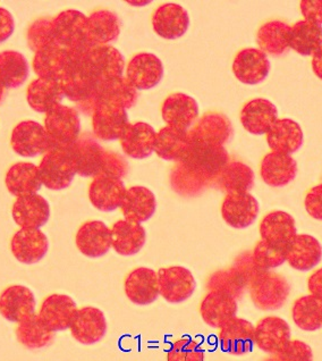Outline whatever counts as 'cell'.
<instances>
[{
    "mask_svg": "<svg viewBox=\"0 0 322 361\" xmlns=\"http://www.w3.org/2000/svg\"><path fill=\"white\" fill-rule=\"evenodd\" d=\"M260 235L261 240L269 245L287 251L290 243L297 235L295 219L293 216L282 210L271 212L264 216L261 221Z\"/></svg>",
    "mask_w": 322,
    "mask_h": 361,
    "instance_id": "obj_27",
    "label": "cell"
},
{
    "mask_svg": "<svg viewBox=\"0 0 322 361\" xmlns=\"http://www.w3.org/2000/svg\"><path fill=\"white\" fill-rule=\"evenodd\" d=\"M219 331V343L225 353L242 355L251 353L254 347V326L243 318L234 317Z\"/></svg>",
    "mask_w": 322,
    "mask_h": 361,
    "instance_id": "obj_24",
    "label": "cell"
},
{
    "mask_svg": "<svg viewBox=\"0 0 322 361\" xmlns=\"http://www.w3.org/2000/svg\"><path fill=\"white\" fill-rule=\"evenodd\" d=\"M288 46L299 55L314 56L322 47V27L299 20L290 27Z\"/></svg>",
    "mask_w": 322,
    "mask_h": 361,
    "instance_id": "obj_43",
    "label": "cell"
},
{
    "mask_svg": "<svg viewBox=\"0 0 322 361\" xmlns=\"http://www.w3.org/2000/svg\"><path fill=\"white\" fill-rule=\"evenodd\" d=\"M303 131L301 126L288 118L277 120L267 133V142L273 152L292 154L302 147Z\"/></svg>",
    "mask_w": 322,
    "mask_h": 361,
    "instance_id": "obj_39",
    "label": "cell"
},
{
    "mask_svg": "<svg viewBox=\"0 0 322 361\" xmlns=\"http://www.w3.org/2000/svg\"><path fill=\"white\" fill-rule=\"evenodd\" d=\"M68 53L72 57L83 59L99 83L124 76L125 59L113 46H97L90 41L80 49Z\"/></svg>",
    "mask_w": 322,
    "mask_h": 361,
    "instance_id": "obj_2",
    "label": "cell"
},
{
    "mask_svg": "<svg viewBox=\"0 0 322 361\" xmlns=\"http://www.w3.org/2000/svg\"><path fill=\"white\" fill-rule=\"evenodd\" d=\"M237 301L230 293L210 291L201 301L200 314L204 323L212 329H221L236 317Z\"/></svg>",
    "mask_w": 322,
    "mask_h": 361,
    "instance_id": "obj_29",
    "label": "cell"
},
{
    "mask_svg": "<svg viewBox=\"0 0 322 361\" xmlns=\"http://www.w3.org/2000/svg\"><path fill=\"white\" fill-rule=\"evenodd\" d=\"M11 250L18 262L33 265L48 254L49 241L41 230L20 228L11 240Z\"/></svg>",
    "mask_w": 322,
    "mask_h": 361,
    "instance_id": "obj_14",
    "label": "cell"
},
{
    "mask_svg": "<svg viewBox=\"0 0 322 361\" xmlns=\"http://www.w3.org/2000/svg\"><path fill=\"white\" fill-rule=\"evenodd\" d=\"M264 361H278V359H277L276 355H273V357H271V358L266 359V360H264Z\"/></svg>",
    "mask_w": 322,
    "mask_h": 361,
    "instance_id": "obj_61",
    "label": "cell"
},
{
    "mask_svg": "<svg viewBox=\"0 0 322 361\" xmlns=\"http://www.w3.org/2000/svg\"><path fill=\"white\" fill-rule=\"evenodd\" d=\"M312 70L316 78L322 80V47L312 56Z\"/></svg>",
    "mask_w": 322,
    "mask_h": 361,
    "instance_id": "obj_59",
    "label": "cell"
},
{
    "mask_svg": "<svg viewBox=\"0 0 322 361\" xmlns=\"http://www.w3.org/2000/svg\"><path fill=\"white\" fill-rule=\"evenodd\" d=\"M126 78L137 91L150 90L163 80V63L154 54H137L128 63Z\"/></svg>",
    "mask_w": 322,
    "mask_h": 361,
    "instance_id": "obj_19",
    "label": "cell"
},
{
    "mask_svg": "<svg viewBox=\"0 0 322 361\" xmlns=\"http://www.w3.org/2000/svg\"><path fill=\"white\" fill-rule=\"evenodd\" d=\"M167 361H204V350L191 338H180L169 349Z\"/></svg>",
    "mask_w": 322,
    "mask_h": 361,
    "instance_id": "obj_52",
    "label": "cell"
},
{
    "mask_svg": "<svg viewBox=\"0 0 322 361\" xmlns=\"http://www.w3.org/2000/svg\"><path fill=\"white\" fill-rule=\"evenodd\" d=\"M27 44L30 49L38 53L39 50L57 44L53 32V20L39 18L35 20L27 33Z\"/></svg>",
    "mask_w": 322,
    "mask_h": 361,
    "instance_id": "obj_51",
    "label": "cell"
},
{
    "mask_svg": "<svg viewBox=\"0 0 322 361\" xmlns=\"http://www.w3.org/2000/svg\"><path fill=\"white\" fill-rule=\"evenodd\" d=\"M7 89L0 85V105H3V102L6 99Z\"/></svg>",
    "mask_w": 322,
    "mask_h": 361,
    "instance_id": "obj_60",
    "label": "cell"
},
{
    "mask_svg": "<svg viewBox=\"0 0 322 361\" xmlns=\"http://www.w3.org/2000/svg\"><path fill=\"white\" fill-rule=\"evenodd\" d=\"M38 167L42 184L53 191L67 189L78 174L72 148L53 147L44 154Z\"/></svg>",
    "mask_w": 322,
    "mask_h": 361,
    "instance_id": "obj_4",
    "label": "cell"
},
{
    "mask_svg": "<svg viewBox=\"0 0 322 361\" xmlns=\"http://www.w3.org/2000/svg\"><path fill=\"white\" fill-rule=\"evenodd\" d=\"M44 128L53 147L72 148L81 137V120L75 108L59 105L47 113Z\"/></svg>",
    "mask_w": 322,
    "mask_h": 361,
    "instance_id": "obj_5",
    "label": "cell"
},
{
    "mask_svg": "<svg viewBox=\"0 0 322 361\" xmlns=\"http://www.w3.org/2000/svg\"><path fill=\"white\" fill-rule=\"evenodd\" d=\"M299 7L305 20L321 27L322 0H303L299 3Z\"/></svg>",
    "mask_w": 322,
    "mask_h": 361,
    "instance_id": "obj_56",
    "label": "cell"
},
{
    "mask_svg": "<svg viewBox=\"0 0 322 361\" xmlns=\"http://www.w3.org/2000/svg\"><path fill=\"white\" fill-rule=\"evenodd\" d=\"M35 295L29 288L24 286H7L0 293V314L11 323H22L35 314Z\"/></svg>",
    "mask_w": 322,
    "mask_h": 361,
    "instance_id": "obj_12",
    "label": "cell"
},
{
    "mask_svg": "<svg viewBox=\"0 0 322 361\" xmlns=\"http://www.w3.org/2000/svg\"><path fill=\"white\" fill-rule=\"evenodd\" d=\"M156 137L157 132L154 131L151 126L139 122L128 124L125 131L123 132L122 137H119V142L123 152H125L128 157L145 159L154 152Z\"/></svg>",
    "mask_w": 322,
    "mask_h": 361,
    "instance_id": "obj_31",
    "label": "cell"
},
{
    "mask_svg": "<svg viewBox=\"0 0 322 361\" xmlns=\"http://www.w3.org/2000/svg\"><path fill=\"white\" fill-rule=\"evenodd\" d=\"M290 327L287 322L277 316H268L259 321L254 327V343L269 355L282 353L290 342Z\"/></svg>",
    "mask_w": 322,
    "mask_h": 361,
    "instance_id": "obj_13",
    "label": "cell"
},
{
    "mask_svg": "<svg viewBox=\"0 0 322 361\" xmlns=\"http://www.w3.org/2000/svg\"><path fill=\"white\" fill-rule=\"evenodd\" d=\"M53 32L56 42L67 51L83 47L89 40L87 16L74 9L61 12L53 20Z\"/></svg>",
    "mask_w": 322,
    "mask_h": 361,
    "instance_id": "obj_7",
    "label": "cell"
},
{
    "mask_svg": "<svg viewBox=\"0 0 322 361\" xmlns=\"http://www.w3.org/2000/svg\"><path fill=\"white\" fill-rule=\"evenodd\" d=\"M126 297L137 306H148L160 295L158 273L151 268L139 267L132 271L124 283Z\"/></svg>",
    "mask_w": 322,
    "mask_h": 361,
    "instance_id": "obj_21",
    "label": "cell"
},
{
    "mask_svg": "<svg viewBox=\"0 0 322 361\" xmlns=\"http://www.w3.org/2000/svg\"><path fill=\"white\" fill-rule=\"evenodd\" d=\"M260 174L264 183L269 187H286L295 180L297 163L290 154L270 152L262 159Z\"/></svg>",
    "mask_w": 322,
    "mask_h": 361,
    "instance_id": "obj_36",
    "label": "cell"
},
{
    "mask_svg": "<svg viewBox=\"0 0 322 361\" xmlns=\"http://www.w3.org/2000/svg\"><path fill=\"white\" fill-rule=\"evenodd\" d=\"M290 25L282 20H270L264 23L258 33L256 42L266 55L282 56L290 50L288 35Z\"/></svg>",
    "mask_w": 322,
    "mask_h": 361,
    "instance_id": "obj_42",
    "label": "cell"
},
{
    "mask_svg": "<svg viewBox=\"0 0 322 361\" xmlns=\"http://www.w3.org/2000/svg\"><path fill=\"white\" fill-rule=\"evenodd\" d=\"M126 190L122 180L98 175L93 178L89 187V199L93 207L104 213H111L120 208Z\"/></svg>",
    "mask_w": 322,
    "mask_h": 361,
    "instance_id": "obj_22",
    "label": "cell"
},
{
    "mask_svg": "<svg viewBox=\"0 0 322 361\" xmlns=\"http://www.w3.org/2000/svg\"><path fill=\"white\" fill-rule=\"evenodd\" d=\"M254 172L247 164L230 161L217 178L218 187L227 195L249 192L254 187Z\"/></svg>",
    "mask_w": 322,
    "mask_h": 361,
    "instance_id": "obj_46",
    "label": "cell"
},
{
    "mask_svg": "<svg viewBox=\"0 0 322 361\" xmlns=\"http://www.w3.org/2000/svg\"><path fill=\"white\" fill-rule=\"evenodd\" d=\"M64 98L61 83L54 80H35L27 90V104L37 113H49L61 105Z\"/></svg>",
    "mask_w": 322,
    "mask_h": 361,
    "instance_id": "obj_40",
    "label": "cell"
},
{
    "mask_svg": "<svg viewBox=\"0 0 322 361\" xmlns=\"http://www.w3.org/2000/svg\"><path fill=\"white\" fill-rule=\"evenodd\" d=\"M308 288L310 295L322 302V268L316 269L309 276Z\"/></svg>",
    "mask_w": 322,
    "mask_h": 361,
    "instance_id": "obj_58",
    "label": "cell"
},
{
    "mask_svg": "<svg viewBox=\"0 0 322 361\" xmlns=\"http://www.w3.org/2000/svg\"><path fill=\"white\" fill-rule=\"evenodd\" d=\"M11 146L20 157L33 158L47 154L53 148V143L44 126L33 121H24L13 130Z\"/></svg>",
    "mask_w": 322,
    "mask_h": 361,
    "instance_id": "obj_9",
    "label": "cell"
},
{
    "mask_svg": "<svg viewBox=\"0 0 322 361\" xmlns=\"http://www.w3.org/2000/svg\"><path fill=\"white\" fill-rule=\"evenodd\" d=\"M7 190L16 198L35 195L42 188L39 167L32 163H16L9 167L5 178Z\"/></svg>",
    "mask_w": 322,
    "mask_h": 361,
    "instance_id": "obj_38",
    "label": "cell"
},
{
    "mask_svg": "<svg viewBox=\"0 0 322 361\" xmlns=\"http://www.w3.org/2000/svg\"><path fill=\"white\" fill-rule=\"evenodd\" d=\"M252 260L259 271H269L286 262V250L273 247L261 240L253 249Z\"/></svg>",
    "mask_w": 322,
    "mask_h": 361,
    "instance_id": "obj_50",
    "label": "cell"
},
{
    "mask_svg": "<svg viewBox=\"0 0 322 361\" xmlns=\"http://www.w3.org/2000/svg\"><path fill=\"white\" fill-rule=\"evenodd\" d=\"M157 209V200L151 190L145 187H132L126 190L120 210L128 221L144 223L151 219Z\"/></svg>",
    "mask_w": 322,
    "mask_h": 361,
    "instance_id": "obj_37",
    "label": "cell"
},
{
    "mask_svg": "<svg viewBox=\"0 0 322 361\" xmlns=\"http://www.w3.org/2000/svg\"><path fill=\"white\" fill-rule=\"evenodd\" d=\"M305 209L309 215L316 221H322V183L306 193L305 197Z\"/></svg>",
    "mask_w": 322,
    "mask_h": 361,
    "instance_id": "obj_55",
    "label": "cell"
},
{
    "mask_svg": "<svg viewBox=\"0 0 322 361\" xmlns=\"http://www.w3.org/2000/svg\"><path fill=\"white\" fill-rule=\"evenodd\" d=\"M107 329L105 314L96 307L79 309L70 327L74 340L85 345H92L101 341Z\"/></svg>",
    "mask_w": 322,
    "mask_h": 361,
    "instance_id": "obj_15",
    "label": "cell"
},
{
    "mask_svg": "<svg viewBox=\"0 0 322 361\" xmlns=\"http://www.w3.org/2000/svg\"><path fill=\"white\" fill-rule=\"evenodd\" d=\"M120 20L115 13L99 9L87 18L89 40L97 46H109L120 35Z\"/></svg>",
    "mask_w": 322,
    "mask_h": 361,
    "instance_id": "obj_41",
    "label": "cell"
},
{
    "mask_svg": "<svg viewBox=\"0 0 322 361\" xmlns=\"http://www.w3.org/2000/svg\"><path fill=\"white\" fill-rule=\"evenodd\" d=\"M254 306L264 312H273L284 307L290 293V286L283 275L260 271L249 284Z\"/></svg>",
    "mask_w": 322,
    "mask_h": 361,
    "instance_id": "obj_3",
    "label": "cell"
},
{
    "mask_svg": "<svg viewBox=\"0 0 322 361\" xmlns=\"http://www.w3.org/2000/svg\"><path fill=\"white\" fill-rule=\"evenodd\" d=\"M152 27L161 38L167 40L182 38L189 30V13L178 4H165L154 12Z\"/></svg>",
    "mask_w": 322,
    "mask_h": 361,
    "instance_id": "obj_28",
    "label": "cell"
},
{
    "mask_svg": "<svg viewBox=\"0 0 322 361\" xmlns=\"http://www.w3.org/2000/svg\"><path fill=\"white\" fill-rule=\"evenodd\" d=\"M59 83L64 91L65 98L76 104L91 99L96 94L99 85L87 63L72 56L70 66Z\"/></svg>",
    "mask_w": 322,
    "mask_h": 361,
    "instance_id": "obj_8",
    "label": "cell"
},
{
    "mask_svg": "<svg viewBox=\"0 0 322 361\" xmlns=\"http://www.w3.org/2000/svg\"><path fill=\"white\" fill-rule=\"evenodd\" d=\"M178 163L190 176L204 187L209 180H217L230 163V156L225 147L190 141L189 148Z\"/></svg>",
    "mask_w": 322,
    "mask_h": 361,
    "instance_id": "obj_1",
    "label": "cell"
},
{
    "mask_svg": "<svg viewBox=\"0 0 322 361\" xmlns=\"http://www.w3.org/2000/svg\"><path fill=\"white\" fill-rule=\"evenodd\" d=\"M139 91L132 85L126 76L99 83L96 94L87 102L78 104V108L85 115H92L99 104H109L130 109L137 104Z\"/></svg>",
    "mask_w": 322,
    "mask_h": 361,
    "instance_id": "obj_6",
    "label": "cell"
},
{
    "mask_svg": "<svg viewBox=\"0 0 322 361\" xmlns=\"http://www.w3.org/2000/svg\"><path fill=\"white\" fill-rule=\"evenodd\" d=\"M30 67L23 54L15 50L0 53V85L6 89L22 87L29 78Z\"/></svg>",
    "mask_w": 322,
    "mask_h": 361,
    "instance_id": "obj_44",
    "label": "cell"
},
{
    "mask_svg": "<svg viewBox=\"0 0 322 361\" xmlns=\"http://www.w3.org/2000/svg\"><path fill=\"white\" fill-rule=\"evenodd\" d=\"M16 338L23 347L30 350L42 349L53 343L55 332L50 331L42 323L39 314L18 324L16 327Z\"/></svg>",
    "mask_w": 322,
    "mask_h": 361,
    "instance_id": "obj_47",
    "label": "cell"
},
{
    "mask_svg": "<svg viewBox=\"0 0 322 361\" xmlns=\"http://www.w3.org/2000/svg\"><path fill=\"white\" fill-rule=\"evenodd\" d=\"M277 120L278 111L276 106L264 98L251 100L241 111L242 126L254 135L267 134Z\"/></svg>",
    "mask_w": 322,
    "mask_h": 361,
    "instance_id": "obj_32",
    "label": "cell"
},
{
    "mask_svg": "<svg viewBox=\"0 0 322 361\" xmlns=\"http://www.w3.org/2000/svg\"><path fill=\"white\" fill-rule=\"evenodd\" d=\"M233 72L236 79L244 85H259L269 75L270 61L261 50L247 48L236 55L233 63Z\"/></svg>",
    "mask_w": 322,
    "mask_h": 361,
    "instance_id": "obj_25",
    "label": "cell"
},
{
    "mask_svg": "<svg viewBox=\"0 0 322 361\" xmlns=\"http://www.w3.org/2000/svg\"><path fill=\"white\" fill-rule=\"evenodd\" d=\"M75 243L80 252L87 258L104 257L111 249V228L101 221H85L76 233Z\"/></svg>",
    "mask_w": 322,
    "mask_h": 361,
    "instance_id": "obj_20",
    "label": "cell"
},
{
    "mask_svg": "<svg viewBox=\"0 0 322 361\" xmlns=\"http://www.w3.org/2000/svg\"><path fill=\"white\" fill-rule=\"evenodd\" d=\"M250 282L236 269L230 268L227 271H219L210 277L209 288L211 291H223L230 293L233 297H241L244 290L249 286Z\"/></svg>",
    "mask_w": 322,
    "mask_h": 361,
    "instance_id": "obj_49",
    "label": "cell"
},
{
    "mask_svg": "<svg viewBox=\"0 0 322 361\" xmlns=\"http://www.w3.org/2000/svg\"><path fill=\"white\" fill-rule=\"evenodd\" d=\"M70 64V55L65 48L53 44L35 53L33 71L39 79L61 81Z\"/></svg>",
    "mask_w": 322,
    "mask_h": 361,
    "instance_id": "obj_34",
    "label": "cell"
},
{
    "mask_svg": "<svg viewBox=\"0 0 322 361\" xmlns=\"http://www.w3.org/2000/svg\"><path fill=\"white\" fill-rule=\"evenodd\" d=\"M321 259V245L309 234H297L286 251V262L296 271H311L319 265Z\"/></svg>",
    "mask_w": 322,
    "mask_h": 361,
    "instance_id": "obj_35",
    "label": "cell"
},
{
    "mask_svg": "<svg viewBox=\"0 0 322 361\" xmlns=\"http://www.w3.org/2000/svg\"><path fill=\"white\" fill-rule=\"evenodd\" d=\"M276 357L278 361H314L310 345L299 340H290L287 347Z\"/></svg>",
    "mask_w": 322,
    "mask_h": 361,
    "instance_id": "obj_54",
    "label": "cell"
},
{
    "mask_svg": "<svg viewBox=\"0 0 322 361\" xmlns=\"http://www.w3.org/2000/svg\"><path fill=\"white\" fill-rule=\"evenodd\" d=\"M128 124V111L118 106L99 104L93 111V134L99 140H119Z\"/></svg>",
    "mask_w": 322,
    "mask_h": 361,
    "instance_id": "obj_16",
    "label": "cell"
},
{
    "mask_svg": "<svg viewBox=\"0 0 322 361\" xmlns=\"http://www.w3.org/2000/svg\"><path fill=\"white\" fill-rule=\"evenodd\" d=\"M15 31V22L12 13L0 7V44L8 40Z\"/></svg>",
    "mask_w": 322,
    "mask_h": 361,
    "instance_id": "obj_57",
    "label": "cell"
},
{
    "mask_svg": "<svg viewBox=\"0 0 322 361\" xmlns=\"http://www.w3.org/2000/svg\"><path fill=\"white\" fill-rule=\"evenodd\" d=\"M111 247L120 256L139 254L147 241V232L135 221L120 219L111 228Z\"/></svg>",
    "mask_w": 322,
    "mask_h": 361,
    "instance_id": "obj_33",
    "label": "cell"
},
{
    "mask_svg": "<svg viewBox=\"0 0 322 361\" xmlns=\"http://www.w3.org/2000/svg\"><path fill=\"white\" fill-rule=\"evenodd\" d=\"M190 140L187 132L166 126L161 128L156 137L154 152L163 161H180L189 148Z\"/></svg>",
    "mask_w": 322,
    "mask_h": 361,
    "instance_id": "obj_45",
    "label": "cell"
},
{
    "mask_svg": "<svg viewBox=\"0 0 322 361\" xmlns=\"http://www.w3.org/2000/svg\"><path fill=\"white\" fill-rule=\"evenodd\" d=\"M12 216L20 228L40 230L49 221L50 204L38 193L18 197L13 204Z\"/></svg>",
    "mask_w": 322,
    "mask_h": 361,
    "instance_id": "obj_23",
    "label": "cell"
},
{
    "mask_svg": "<svg viewBox=\"0 0 322 361\" xmlns=\"http://www.w3.org/2000/svg\"><path fill=\"white\" fill-rule=\"evenodd\" d=\"M128 164L125 158L117 152L105 150L104 158H102L101 172L99 175H106V176L122 180L128 175Z\"/></svg>",
    "mask_w": 322,
    "mask_h": 361,
    "instance_id": "obj_53",
    "label": "cell"
},
{
    "mask_svg": "<svg viewBox=\"0 0 322 361\" xmlns=\"http://www.w3.org/2000/svg\"><path fill=\"white\" fill-rule=\"evenodd\" d=\"M187 134L191 142L224 147L232 139L234 128L226 115L221 113H208L195 123Z\"/></svg>",
    "mask_w": 322,
    "mask_h": 361,
    "instance_id": "obj_11",
    "label": "cell"
},
{
    "mask_svg": "<svg viewBox=\"0 0 322 361\" xmlns=\"http://www.w3.org/2000/svg\"><path fill=\"white\" fill-rule=\"evenodd\" d=\"M161 114L167 126L180 131L189 132L199 117V105L187 94H171L163 102Z\"/></svg>",
    "mask_w": 322,
    "mask_h": 361,
    "instance_id": "obj_26",
    "label": "cell"
},
{
    "mask_svg": "<svg viewBox=\"0 0 322 361\" xmlns=\"http://www.w3.org/2000/svg\"><path fill=\"white\" fill-rule=\"evenodd\" d=\"M76 171L82 178H96L101 172L105 149L90 133L82 134L72 147Z\"/></svg>",
    "mask_w": 322,
    "mask_h": 361,
    "instance_id": "obj_30",
    "label": "cell"
},
{
    "mask_svg": "<svg viewBox=\"0 0 322 361\" xmlns=\"http://www.w3.org/2000/svg\"><path fill=\"white\" fill-rule=\"evenodd\" d=\"M292 317L299 329L316 332L322 327V302L312 295L297 299L292 307Z\"/></svg>",
    "mask_w": 322,
    "mask_h": 361,
    "instance_id": "obj_48",
    "label": "cell"
},
{
    "mask_svg": "<svg viewBox=\"0 0 322 361\" xmlns=\"http://www.w3.org/2000/svg\"><path fill=\"white\" fill-rule=\"evenodd\" d=\"M78 310L75 301L70 295L55 293L42 301L38 314L50 331L63 332L70 329Z\"/></svg>",
    "mask_w": 322,
    "mask_h": 361,
    "instance_id": "obj_17",
    "label": "cell"
},
{
    "mask_svg": "<svg viewBox=\"0 0 322 361\" xmlns=\"http://www.w3.org/2000/svg\"><path fill=\"white\" fill-rule=\"evenodd\" d=\"M158 280L160 295L173 305L190 299L197 288V282L191 271L182 266L160 268Z\"/></svg>",
    "mask_w": 322,
    "mask_h": 361,
    "instance_id": "obj_10",
    "label": "cell"
},
{
    "mask_svg": "<svg viewBox=\"0 0 322 361\" xmlns=\"http://www.w3.org/2000/svg\"><path fill=\"white\" fill-rule=\"evenodd\" d=\"M259 202L251 193H230L221 204V216L234 228H247L258 219Z\"/></svg>",
    "mask_w": 322,
    "mask_h": 361,
    "instance_id": "obj_18",
    "label": "cell"
}]
</instances>
